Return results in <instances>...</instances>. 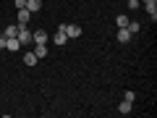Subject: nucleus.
<instances>
[{"label":"nucleus","instance_id":"obj_1","mask_svg":"<svg viewBox=\"0 0 157 118\" xmlns=\"http://www.w3.org/2000/svg\"><path fill=\"white\" fill-rule=\"evenodd\" d=\"M58 29H60V32L66 34L68 39H76V37H81V26H76V24H60Z\"/></svg>","mask_w":157,"mask_h":118},{"label":"nucleus","instance_id":"obj_12","mask_svg":"<svg viewBox=\"0 0 157 118\" xmlns=\"http://www.w3.org/2000/svg\"><path fill=\"white\" fill-rule=\"evenodd\" d=\"M118 113H123V116H126V113H131V102H128V100H123L121 105H118Z\"/></svg>","mask_w":157,"mask_h":118},{"label":"nucleus","instance_id":"obj_17","mask_svg":"<svg viewBox=\"0 0 157 118\" xmlns=\"http://www.w3.org/2000/svg\"><path fill=\"white\" fill-rule=\"evenodd\" d=\"M0 47H3V50H6V34H3V37H0Z\"/></svg>","mask_w":157,"mask_h":118},{"label":"nucleus","instance_id":"obj_16","mask_svg":"<svg viewBox=\"0 0 157 118\" xmlns=\"http://www.w3.org/2000/svg\"><path fill=\"white\" fill-rule=\"evenodd\" d=\"M13 6L16 8H26V0H13Z\"/></svg>","mask_w":157,"mask_h":118},{"label":"nucleus","instance_id":"obj_5","mask_svg":"<svg viewBox=\"0 0 157 118\" xmlns=\"http://www.w3.org/2000/svg\"><path fill=\"white\" fill-rule=\"evenodd\" d=\"M29 18H32V11H26V8H18V21H16V24L26 26V24H29Z\"/></svg>","mask_w":157,"mask_h":118},{"label":"nucleus","instance_id":"obj_11","mask_svg":"<svg viewBox=\"0 0 157 118\" xmlns=\"http://www.w3.org/2000/svg\"><path fill=\"white\" fill-rule=\"evenodd\" d=\"M18 26H21V24H13V26H6V37H16V34H18Z\"/></svg>","mask_w":157,"mask_h":118},{"label":"nucleus","instance_id":"obj_6","mask_svg":"<svg viewBox=\"0 0 157 118\" xmlns=\"http://www.w3.org/2000/svg\"><path fill=\"white\" fill-rule=\"evenodd\" d=\"M115 37H118V42H128V39H131V32H128L126 26H118V34H115Z\"/></svg>","mask_w":157,"mask_h":118},{"label":"nucleus","instance_id":"obj_2","mask_svg":"<svg viewBox=\"0 0 157 118\" xmlns=\"http://www.w3.org/2000/svg\"><path fill=\"white\" fill-rule=\"evenodd\" d=\"M16 39L21 42V47H24V45H32V32H29L26 26H18V34H16Z\"/></svg>","mask_w":157,"mask_h":118},{"label":"nucleus","instance_id":"obj_10","mask_svg":"<svg viewBox=\"0 0 157 118\" xmlns=\"http://www.w3.org/2000/svg\"><path fill=\"white\" fill-rule=\"evenodd\" d=\"M37 61H39V58L34 55V53H26V55H24V63H26V66H34Z\"/></svg>","mask_w":157,"mask_h":118},{"label":"nucleus","instance_id":"obj_4","mask_svg":"<svg viewBox=\"0 0 157 118\" xmlns=\"http://www.w3.org/2000/svg\"><path fill=\"white\" fill-rule=\"evenodd\" d=\"M144 8H147V13H149V18L155 21L157 18V0H144Z\"/></svg>","mask_w":157,"mask_h":118},{"label":"nucleus","instance_id":"obj_9","mask_svg":"<svg viewBox=\"0 0 157 118\" xmlns=\"http://www.w3.org/2000/svg\"><path fill=\"white\" fill-rule=\"evenodd\" d=\"M34 55L37 58H47V45H37L34 47Z\"/></svg>","mask_w":157,"mask_h":118},{"label":"nucleus","instance_id":"obj_14","mask_svg":"<svg viewBox=\"0 0 157 118\" xmlns=\"http://www.w3.org/2000/svg\"><path fill=\"white\" fill-rule=\"evenodd\" d=\"M126 29H128L131 34H136V32L141 29V24H136V21H128V26H126Z\"/></svg>","mask_w":157,"mask_h":118},{"label":"nucleus","instance_id":"obj_7","mask_svg":"<svg viewBox=\"0 0 157 118\" xmlns=\"http://www.w3.org/2000/svg\"><path fill=\"white\" fill-rule=\"evenodd\" d=\"M52 42H55L58 47H63V45H66V42H68V37H66V34L60 32V29H58V32H55V37H52Z\"/></svg>","mask_w":157,"mask_h":118},{"label":"nucleus","instance_id":"obj_13","mask_svg":"<svg viewBox=\"0 0 157 118\" xmlns=\"http://www.w3.org/2000/svg\"><path fill=\"white\" fill-rule=\"evenodd\" d=\"M128 21H131V18L123 16V13H121V16H115V24H118V26H128Z\"/></svg>","mask_w":157,"mask_h":118},{"label":"nucleus","instance_id":"obj_3","mask_svg":"<svg viewBox=\"0 0 157 118\" xmlns=\"http://www.w3.org/2000/svg\"><path fill=\"white\" fill-rule=\"evenodd\" d=\"M32 42H34V45H47V32H45V29L32 32Z\"/></svg>","mask_w":157,"mask_h":118},{"label":"nucleus","instance_id":"obj_8","mask_svg":"<svg viewBox=\"0 0 157 118\" xmlns=\"http://www.w3.org/2000/svg\"><path fill=\"white\" fill-rule=\"evenodd\" d=\"M39 8H42V0H26V11H32V13H37Z\"/></svg>","mask_w":157,"mask_h":118},{"label":"nucleus","instance_id":"obj_15","mask_svg":"<svg viewBox=\"0 0 157 118\" xmlns=\"http://www.w3.org/2000/svg\"><path fill=\"white\" fill-rule=\"evenodd\" d=\"M126 100H128V102H134V100H136V92H131V89H128V92H126Z\"/></svg>","mask_w":157,"mask_h":118}]
</instances>
